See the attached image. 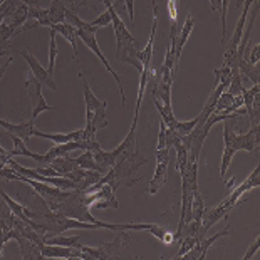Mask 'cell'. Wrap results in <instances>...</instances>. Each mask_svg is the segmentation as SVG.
<instances>
[{
	"instance_id": "11",
	"label": "cell",
	"mask_w": 260,
	"mask_h": 260,
	"mask_svg": "<svg viewBox=\"0 0 260 260\" xmlns=\"http://www.w3.org/2000/svg\"><path fill=\"white\" fill-rule=\"evenodd\" d=\"M116 59L119 62L135 66L138 73L143 71V60L140 56V51H138V42H124L123 46L116 49Z\"/></svg>"
},
{
	"instance_id": "2",
	"label": "cell",
	"mask_w": 260,
	"mask_h": 260,
	"mask_svg": "<svg viewBox=\"0 0 260 260\" xmlns=\"http://www.w3.org/2000/svg\"><path fill=\"white\" fill-rule=\"evenodd\" d=\"M131 237L124 232H119L113 242L103 243L101 247L92 248L87 245H81V250L84 252L86 258H96V260H108V258H124L133 257V252L129 248Z\"/></svg>"
},
{
	"instance_id": "9",
	"label": "cell",
	"mask_w": 260,
	"mask_h": 260,
	"mask_svg": "<svg viewBox=\"0 0 260 260\" xmlns=\"http://www.w3.org/2000/svg\"><path fill=\"white\" fill-rule=\"evenodd\" d=\"M41 252L44 258H86L84 252L81 248L64 247V245H49L42 243Z\"/></svg>"
},
{
	"instance_id": "24",
	"label": "cell",
	"mask_w": 260,
	"mask_h": 260,
	"mask_svg": "<svg viewBox=\"0 0 260 260\" xmlns=\"http://www.w3.org/2000/svg\"><path fill=\"white\" fill-rule=\"evenodd\" d=\"M197 123H198V116H197V118L190 119V121H178V119H176L173 131H175L180 138H183V136H186V135H190L191 129L197 126Z\"/></svg>"
},
{
	"instance_id": "31",
	"label": "cell",
	"mask_w": 260,
	"mask_h": 260,
	"mask_svg": "<svg viewBox=\"0 0 260 260\" xmlns=\"http://www.w3.org/2000/svg\"><path fill=\"white\" fill-rule=\"evenodd\" d=\"M22 4H25L27 7H39V0H22Z\"/></svg>"
},
{
	"instance_id": "33",
	"label": "cell",
	"mask_w": 260,
	"mask_h": 260,
	"mask_svg": "<svg viewBox=\"0 0 260 260\" xmlns=\"http://www.w3.org/2000/svg\"><path fill=\"white\" fill-rule=\"evenodd\" d=\"M4 54H5L4 51H0V56H4Z\"/></svg>"
},
{
	"instance_id": "30",
	"label": "cell",
	"mask_w": 260,
	"mask_h": 260,
	"mask_svg": "<svg viewBox=\"0 0 260 260\" xmlns=\"http://www.w3.org/2000/svg\"><path fill=\"white\" fill-rule=\"evenodd\" d=\"M12 60H14V57H10V59H7V62H5L4 66H0V81H2V77L5 74V71H7V68L12 64Z\"/></svg>"
},
{
	"instance_id": "28",
	"label": "cell",
	"mask_w": 260,
	"mask_h": 260,
	"mask_svg": "<svg viewBox=\"0 0 260 260\" xmlns=\"http://www.w3.org/2000/svg\"><path fill=\"white\" fill-rule=\"evenodd\" d=\"M258 51H260V44H255V46L252 47L250 56H247V54H243V56H247L248 62H250V64L257 66V64H258V59H260V56H258Z\"/></svg>"
},
{
	"instance_id": "13",
	"label": "cell",
	"mask_w": 260,
	"mask_h": 260,
	"mask_svg": "<svg viewBox=\"0 0 260 260\" xmlns=\"http://www.w3.org/2000/svg\"><path fill=\"white\" fill-rule=\"evenodd\" d=\"M14 240H17L19 248H20V255L24 260H41V258H44L42 252H41V247H39L36 242H32L30 239H27V237L19 234L15 229H14Z\"/></svg>"
},
{
	"instance_id": "23",
	"label": "cell",
	"mask_w": 260,
	"mask_h": 260,
	"mask_svg": "<svg viewBox=\"0 0 260 260\" xmlns=\"http://www.w3.org/2000/svg\"><path fill=\"white\" fill-rule=\"evenodd\" d=\"M74 159H76V163H77V167H79V168L99 171V167H98V163L94 161V156H92L91 149H84V153H82L81 156L74 158Z\"/></svg>"
},
{
	"instance_id": "20",
	"label": "cell",
	"mask_w": 260,
	"mask_h": 260,
	"mask_svg": "<svg viewBox=\"0 0 260 260\" xmlns=\"http://www.w3.org/2000/svg\"><path fill=\"white\" fill-rule=\"evenodd\" d=\"M44 243H49V245H64V247H74V248H81V237H62V234L59 235H51L44 239Z\"/></svg>"
},
{
	"instance_id": "19",
	"label": "cell",
	"mask_w": 260,
	"mask_h": 260,
	"mask_svg": "<svg viewBox=\"0 0 260 260\" xmlns=\"http://www.w3.org/2000/svg\"><path fill=\"white\" fill-rule=\"evenodd\" d=\"M49 10V19H51V24H64L66 22V12H68V7H66L64 0H52Z\"/></svg>"
},
{
	"instance_id": "16",
	"label": "cell",
	"mask_w": 260,
	"mask_h": 260,
	"mask_svg": "<svg viewBox=\"0 0 260 260\" xmlns=\"http://www.w3.org/2000/svg\"><path fill=\"white\" fill-rule=\"evenodd\" d=\"M82 133H84V131H82V128L76 129V131H71V133H42V131H39V129H34L32 136L44 138V140H49V141L57 143V145H62V143L82 140Z\"/></svg>"
},
{
	"instance_id": "3",
	"label": "cell",
	"mask_w": 260,
	"mask_h": 260,
	"mask_svg": "<svg viewBox=\"0 0 260 260\" xmlns=\"http://www.w3.org/2000/svg\"><path fill=\"white\" fill-rule=\"evenodd\" d=\"M77 36H79V39H81V42L84 44V46H87L91 49V51L96 54V56L99 57V60L104 64V68L108 69V73L111 74L113 77H114V81H116V84H118V89H119V94H121V104H126V96H124V84H123V79L118 76V73L111 68V64L108 62V59L104 57V54H103V51L99 49V46H98V41H96V32H89V30H86V29H77Z\"/></svg>"
},
{
	"instance_id": "1",
	"label": "cell",
	"mask_w": 260,
	"mask_h": 260,
	"mask_svg": "<svg viewBox=\"0 0 260 260\" xmlns=\"http://www.w3.org/2000/svg\"><path fill=\"white\" fill-rule=\"evenodd\" d=\"M239 118L223 121V154L220 163V178H225L226 170L235 153L257 151L258 149V123H250V129L245 135H235V123Z\"/></svg>"
},
{
	"instance_id": "10",
	"label": "cell",
	"mask_w": 260,
	"mask_h": 260,
	"mask_svg": "<svg viewBox=\"0 0 260 260\" xmlns=\"http://www.w3.org/2000/svg\"><path fill=\"white\" fill-rule=\"evenodd\" d=\"M229 235V226H226L225 230L218 232V234H215L213 237H210V239H202L198 240L195 245H193L190 250H188L186 253L181 258H186V260H203L205 257H207V252L208 248L213 245L215 242H217L218 239H222V237H226Z\"/></svg>"
},
{
	"instance_id": "15",
	"label": "cell",
	"mask_w": 260,
	"mask_h": 260,
	"mask_svg": "<svg viewBox=\"0 0 260 260\" xmlns=\"http://www.w3.org/2000/svg\"><path fill=\"white\" fill-rule=\"evenodd\" d=\"M51 29H54V30H56V34H60L66 39V41L71 44L73 52H74V60L77 62V68L81 69L79 56H77V44L81 42V39H79V36H77V29L71 25V24H68V22H64V24H56V25H52Z\"/></svg>"
},
{
	"instance_id": "25",
	"label": "cell",
	"mask_w": 260,
	"mask_h": 260,
	"mask_svg": "<svg viewBox=\"0 0 260 260\" xmlns=\"http://www.w3.org/2000/svg\"><path fill=\"white\" fill-rule=\"evenodd\" d=\"M111 12H109V9L104 10L103 14H99L96 19H94L92 22H89V25L94 27V29H99V27H108V25H111Z\"/></svg>"
},
{
	"instance_id": "12",
	"label": "cell",
	"mask_w": 260,
	"mask_h": 260,
	"mask_svg": "<svg viewBox=\"0 0 260 260\" xmlns=\"http://www.w3.org/2000/svg\"><path fill=\"white\" fill-rule=\"evenodd\" d=\"M0 128L5 131V135H14V136L20 138L22 141L29 143V140L32 138V133H34V129H36V126H34V119H30V121L22 119L17 124L9 123V121H5V119H0Z\"/></svg>"
},
{
	"instance_id": "6",
	"label": "cell",
	"mask_w": 260,
	"mask_h": 260,
	"mask_svg": "<svg viewBox=\"0 0 260 260\" xmlns=\"http://www.w3.org/2000/svg\"><path fill=\"white\" fill-rule=\"evenodd\" d=\"M170 161V148L156 149V170H154V176L149 183L148 193L149 195H156L159 188H163L165 181H167V170Z\"/></svg>"
},
{
	"instance_id": "26",
	"label": "cell",
	"mask_w": 260,
	"mask_h": 260,
	"mask_svg": "<svg viewBox=\"0 0 260 260\" xmlns=\"http://www.w3.org/2000/svg\"><path fill=\"white\" fill-rule=\"evenodd\" d=\"M198 242V239L197 237H181L180 239V243H181V247H180V250H178V253L175 255V258H181L185 255V253L190 250V248L195 245V243Z\"/></svg>"
},
{
	"instance_id": "27",
	"label": "cell",
	"mask_w": 260,
	"mask_h": 260,
	"mask_svg": "<svg viewBox=\"0 0 260 260\" xmlns=\"http://www.w3.org/2000/svg\"><path fill=\"white\" fill-rule=\"evenodd\" d=\"M258 248H260V239H258V237H257V239L252 242V245L248 247V250L245 252V255H243V260H248V258H252V257L255 255V253L258 252Z\"/></svg>"
},
{
	"instance_id": "8",
	"label": "cell",
	"mask_w": 260,
	"mask_h": 260,
	"mask_svg": "<svg viewBox=\"0 0 260 260\" xmlns=\"http://www.w3.org/2000/svg\"><path fill=\"white\" fill-rule=\"evenodd\" d=\"M258 173H260V167H257L255 170H253L252 173L248 175V178L243 181L240 186L234 188V191L230 193L229 198H225L223 203L229 205V207H232V208H235L237 205L242 202V195H243V193L250 191V190H253V188H257L260 185V176H258Z\"/></svg>"
},
{
	"instance_id": "5",
	"label": "cell",
	"mask_w": 260,
	"mask_h": 260,
	"mask_svg": "<svg viewBox=\"0 0 260 260\" xmlns=\"http://www.w3.org/2000/svg\"><path fill=\"white\" fill-rule=\"evenodd\" d=\"M25 91L29 94V99L32 103V119H37L39 116L46 111H52V106H49L46 103V99L42 96V84L41 82H37L34 77H27L25 81Z\"/></svg>"
},
{
	"instance_id": "14",
	"label": "cell",
	"mask_w": 260,
	"mask_h": 260,
	"mask_svg": "<svg viewBox=\"0 0 260 260\" xmlns=\"http://www.w3.org/2000/svg\"><path fill=\"white\" fill-rule=\"evenodd\" d=\"M79 79L82 82V92H84V104H86V113H96L99 109H106L108 108V103L106 101H101V99L96 98V94L92 92V89L87 84L84 73L79 69Z\"/></svg>"
},
{
	"instance_id": "7",
	"label": "cell",
	"mask_w": 260,
	"mask_h": 260,
	"mask_svg": "<svg viewBox=\"0 0 260 260\" xmlns=\"http://www.w3.org/2000/svg\"><path fill=\"white\" fill-rule=\"evenodd\" d=\"M19 54L25 59V62H27V66H29V69H30V76L34 77L37 82H41V84L47 86L49 89H54V91L57 89L56 81H54V76L49 74L47 69L44 68V66L39 62V60L34 56H32L29 51H19Z\"/></svg>"
},
{
	"instance_id": "18",
	"label": "cell",
	"mask_w": 260,
	"mask_h": 260,
	"mask_svg": "<svg viewBox=\"0 0 260 260\" xmlns=\"http://www.w3.org/2000/svg\"><path fill=\"white\" fill-rule=\"evenodd\" d=\"M156 27H158V15H153V27H151V36H149L148 46L140 51V56L143 60V69H151V57H153V46H154V37H156Z\"/></svg>"
},
{
	"instance_id": "4",
	"label": "cell",
	"mask_w": 260,
	"mask_h": 260,
	"mask_svg": "<svg viewBox=\"0 0 260 260\" xmlns=\"http://www.w3.org/2000/svg\"><path fill=\"white\" fill-rule=\"evenodd\" d=\"M253 2H255V0H245V2H243L242 17H240L239 24H237V27H235L234 36H232L230 42H229V47H226V51H225L223 66H229V68H234V66H237V59H235V56H237V47H239V44L242 41L243 30H245V24H247L248 12H250V7H252Z\"/></svg>"
},
{
	"instance_id": "22",
	"label": "cell",
	"mask_w": 260,
	"mask_h": 260,
	"mask_svg": "<svg viewBox=\"0 0 260 260\" xmlns=\"http://www.w3.org/2000/svg\"><path fill=\"white\" fill-rule=\"evenodd\" d=\"M237 66H239V71H240V74H243L245 77H248L253 84L255 82H258V69H257V66H253L248 62V59L247 56H243L239 62H237Z\"/></svg>"
},
{
	"instance_id": "29",
	"label": "cell",
	"mask_w": 260,
	"mask_h": 260,
	"mask_svg": "<svg viewBox=\"0 0 260 260\" xmlns=\"http://www.w3.org/2000/svg\"><path fill=\"white\" fill-rule=\"evenodd\" d=\"M124 7L128 12V17L131 24H135V0H124Z\"/></svg>"
},
{
	"instance_id": "21",
	"label": "cell",
	"mask_w": 260,
	"mask_h": 260,
	"mask_svg": "<svg viewBox=\"0 0 260 260\" xmlns=\"http://www.w3.org/2000/svg\"><path fill=\"white\" fill-rule=\"evenodd\" d=\"M56 57H57L56 30L49 29V66H47V73L51 76H54V71H56Z\"/></svg>"
},
{
	"instance_id": "32",
	"label": "cell",
	"mask_w": 260,
	"mask_h": 260,
	"mask_svg": "<svg viewBox=\"0 0 260 260\" xmlns=\"http://www.w3.org/2000/svg\"><path fill=\"white\" fill-rule=\"evenodd\" d=\"M208 2H210V10H212V12L220 10V5L217 4V0H208Z\"/></svg>"
},
{
	"instance_id": "17",
	"label": "cell",
	"mask_w": 260,
	"mask_h": 260,
	"mask_svg": "<svg viewBox=\"0 0 260 260\" xmlns=\"http://www.w3.org/2000/svg\"><path fill=\"white\" fill-rule=\"evenodd\" d=\"M49 167L56 170L60 176H68V173H71V171H74L77 168V163H76V159L73 156L64 154V156L54 158L52 161L49 163Z\"/></svg>"
}]
</instances>
